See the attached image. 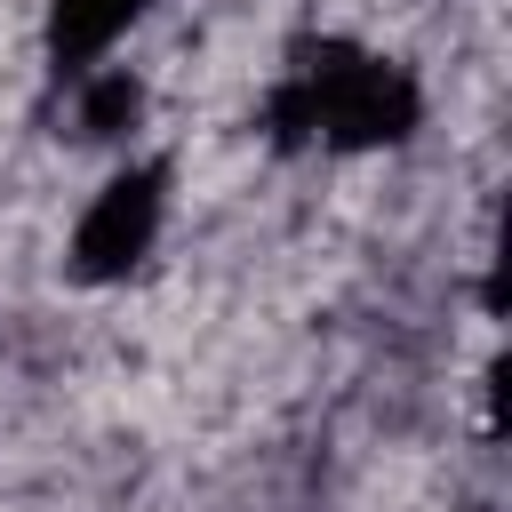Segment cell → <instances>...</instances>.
I'll return each instance as SVG.
<instances>
[{
	"label": "cell",
	"instance_id": "1",
	"mask_svg": "<svg viewBox=\"0 0 512 512\" xmlns=\"http://www.w3.org/2000/svg\"><path fill=\"white\" fill-rule=\"evenodd\" d=\"M424 96L400 64L368 56V48H344V40H320L296 56V72L280 80L272 96V128L296 144V136H320L336 152H368V144H400L416 128Z\"/></svg>",
	"mask_w": 512,
	"mask_h": 512
},
{
	"label": "cell",
	"instance_id": "4",
	"mask_svg": "<svg viewBox=\"0 0 512 512\" xmlns=\"http://www.w3.org/2000/svg\"><path fill=\"white\" fill-rule=\"evenodd\" d=\"M136 104H144V96H136V80H128V72H104V80H88L80 128H88V136H120V128L136 120Z\"/></svg>",
	"mask_w": 512,
	"mask_h": 512
},
{
	"label": "cell",
	"instance_id": "2",
	"mask_svg": "<svg viewBox=\"0 0 512 512\" xmlns=\"http://www.w3.org/2000/svg\"><path fill=\"white\" fill-rule=\"evenodd\" d=\"M160 208H168V176H160V168H120V176L88 200V216H80V232H72V272H80V280H120V272H136L144 248L160 240Z\"/></svg>",
	"mask_w": 512,
	"mask_h": 512
},
{
	"label": "cell",
	"instance_id": "3",
	"mask_svg": "<svg viewBox=\"0 0 512 512\" xmlns=\"http://www.w3.org/2000/svg\"><path fill=\"white\" fill-rule=\"evenodd\" d=\"M136 16H144V0H56L48 8V56H56V72H88Z\"/></svg>",
	"mask_w": 512,
	"mask_h": 512
}]
</instances>
